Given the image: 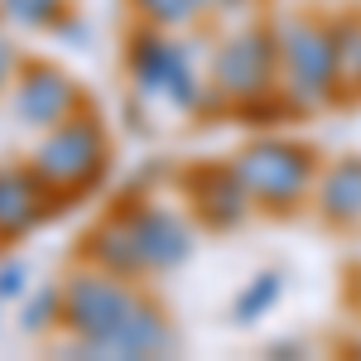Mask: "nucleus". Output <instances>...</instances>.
Returning a JSON list of instances; mask_svg holds the SVG:
<instances>
[{"label":"nucleus","instance_id":"nucleus-1","mask_svg":"<svg viewBox=\"0 0 361 361\" xmlns=\"http://www.w3.org/2000/svg\"><path fill=\"white\" fill-rule=\"evenodd\" d=\"M58 284H63V328L73 333V352L106 357V342L140 304V289L102 265H78Z\"/></svg>","mask_w":361,"mask_h":361},{"label":"nucleus","instance_id":"nucleus-2","mask_svg":"<svg viewBox=\"0 0 361 361\" xmlns=\"http://www.w3.org/2000/svg\"><path fill=\"white\" fill-rule=\"evenodd\" d=\"M106 159H111V145L102 121L87 111H73L68 121H58L44 130L39 149L29 154L34 173L44 178V188L58 197H82L92 193L102 178H106Z\"/></svg>","mask_w":361,"mask_h":361},{"label":"nucleus","instance_id":"nucleus-3","mask_svg":"<svg viewBox=\"0 0 361 361\" xmlns=\"http://www.w3.org/2000/svg\"><path fill=\"white\" fill-rule=\"evenodd\" d=\"M279 49V78L294 106H323L337 87V54H333V29L318 20H284L275 29Z\"/></svg>","mask_w":361,"mask_h":361},{"label":"nucleus","instance_id":"nucleus-4","mask_svg":"<svg viewBox=\"0 0 361 361\" xmlns=\"http://www.w3.org/2000/svg\"><path fill=\"white\" fill-rule=\"evenodd\" d=\"M193 44H178V39H164V29L145 25L130 34V49H126V73L135 82L140 97H154L164 92L173 106L183 111H197L202 106V82L193 78Z\"/></svg>","mask_w":361,"mask_h":361},{"label":"nucleus","instance_id":"nucleus-5","mask_svg":"<svg viewBox=\"0 0 361 361\" xmlns=\"http://www.w3.org/2000/svg\"><path fill=\"white\" fill-rule=\"evenodd\" d=\"M236 173L246 183V193L260 202V207H294L304 188L313 183V154L304 145H289V140H260L236 154Z\"/></svg>","mask_w":361,"mask_h":361},{"label":"nucleus","instance_id":"nucleus-6","mask_svg":"<svg viewBox=\"0 0 361 361\" xmlns=\"http://www.w3.org/2000/svg\"><path fill=\"white\" fill-rule=\"evenodd\" d=\"M275 78H279V49L275 34H265V29L231 34L212 58V92L222 102H236V106H246L255 97H270Z\"/></svg>","mask_w":361,"mask_h":361},{"label":"nucleus","instance_id":"nucleus-7","mask_svg":"<svg viewBox=\"0 0 361 361\" xmlns=\"http://www.w3.org/2000/svg\"><path fill=\"white\" fill-rule=\"evenodd\" d=\"M73 111H82V92L58 63H44V58L20 63V73H15V116L29 130H49L58 121H68Z\"/></svg>","mask_w":361,"mask_h":361},{"label":"nucleus","instance_id":"nucleus-8","mask_svg":"<svg viewBox=\"0 0 361 361\" xmlns=\"http://www.w3.org/2000/svg\"><path fill=\"white\" fill-rule=\"evenodd\" d=\"M126 212H130V226H135V246H140V260H145V275H164V270L183 265L193 255V231H188V222L173 207L126 202Z\"/></svg>","mask_w":361,"mask_h":361},{"label":"nucleus","instance_id":"nucleus-9","mask_svg":"<svg viewBox=\"0 0 361 361\" xmlns=\"http://www.w3.org/2000/svg\"><path fill=\"white\" fill-rule=\"evenodd\" d=\"M183 188H188L193 212L207 226H217V231L241 226L250 217V207H255V197L246 193V183H241L236 164H226V169L222 164H202V169H193V173L183 178Z\"/></svg>","mask_w":361,"mask_h":361},{"label":"nucleus","instance_id":"nucleus-10","mask_svg":"<svg viewBox=\"0 0 361 361\" xmlns=\"http://www.w3.org/2000/svg\"><path fill=\"white\" fill-rule=\"evenodd\" d=\"M58 202L63 197L44 188L34 164H0V241L34 231Z\"/></svg>","mask_w":361,"mask_h":361},{"label":"nucleus","instance_id":"nucleus-11","mask_svg":"<svg viewBox=\"0 0 361 361\" xmlns=\"http://www.w3.org/2000/svg\"><path fill=\"white\" fill-rule=\"evenodd\" d=\"M82 260L87 265H102V270H111V275H121V279L145 275V260H140V246H135V226H130V212H126V207L106 212L102 222L87 231Z\"/></svg>","mask_w":361,"mask_h":361},{"label":"nucleus","instance_id":"nucleus-12","mask_svg":"<svg viewBox=\"0 0 361 361\" xmlns=\"http://www.w3.org/2000/svg\"><path fill=\"white\" fill-rule=\"evenodd\" d=\"M173 347V328H169L164 308L149 304L140 294V304L130 308V318L116 328V337L106 342V357H164Z\"/></svg>","mask_w":361,"mask_h":361},{"label":"nucleus","instance_id":"nucleus-13","mask_svg":"<svg viewBox=\"0 0 361 361\" xmlns=\"http://www.w3.org/2000/svg\"><path fill=\"white\" fill-rule=\"evenodd\" d=\"M318 207H323V217L337 222V226L361 222V159H342L337 169L323 173V183H318Z\"/></svg>","mask_w":361,"mask_h":361},{"label":"nucleus","instance_id":"nucleus-14","mask_svg":"<svg viewBox=\"0 0 361 361\" xmlns=\"http://www.w3.org/2000/svg\"><path fill=\"white\" fill-rule=\"evenodd\" d=\"M0 15L20 29H54L68 15V0H0Z\"/></svg>","mask_w":361,"mask_h":361},{"label":"nucleus","instance_id":"nucleus-15","mask_svg":"<svg viewBox=\"0 0 361 361\" xmlns=\"http://www.w3.org/2000/svg\"><path fill=\"white\" fill-rule=\"evenodd\" d=\"M20 328L25 333H49V328H63V284H44L34 289V299L20 313Z\"/></svg>","mask_w":361,"mask_h":361},{"label":"nucleus","instance_id":"nucleus-16","mask_svg":"<svg viewBox=\"0 0 361 361\" xmlns=\"http://www.w3.org/2000/svg\"><path fill=\"white\" fill-rule=\"evenodd\" d=\"M140 10V20L154 29H178L202 15V0H130Z\"/></svg>","mask_w":361,"mask_h":361},{"label":"nucleus","instance_id":"nucleus-17","mask_svg":"<svg viewBox=\"0 0 361 361\" xmlns=\"http://www.w3.org/2000/svg\"><path fill=\"white\" fill-rule=\"evenodd\" d=\"M275 299H279V275H255V279L246 284V294L236 299L231 318H236V323H255V318L275 304Z\"/></svg>","mask_w":361,"mask_h":361},{"label":"nucleus","instance_id":"nucleus-18","mask_svg":"<svg viewBox=\"0 0 361 361\" xmlns=\"http://www.w3.org/2000/svg\"><path fill=\"white\" fill-rule=\"evenodd\" d=\"M29 289V265L25 260H0V304L20 299Z\"/></svg>","mask_w":361,"mask_h":361},{"label":"nucleus","instance_id":"nucleus-19","mask_svg":"<svg viewBox=\"0 0 361 361\" xmlns=\"http://www.w3.org/2000/svg\"><path fill=\"white\" fill-rule=\"evenodd\" d=\"M20 63H25V58L15 54V44H10V39H0V92H5V87L15 82V73H20Z\"/></svg>","mask_w":361,"mask_h":361},{"label":"nucleus","instance_id":"nucleus-20","mask_svg":"<svg viewBox=\"0 0 361 361\" xmlns=\"http://www.w3.org/2000/svg\"><path fill=\"white\" fill-rule=\"evenodd\" d=\"M357 82H361V73H357Z\"/></svg>","mask_w":361,"mask_h":361}]
</instances>
